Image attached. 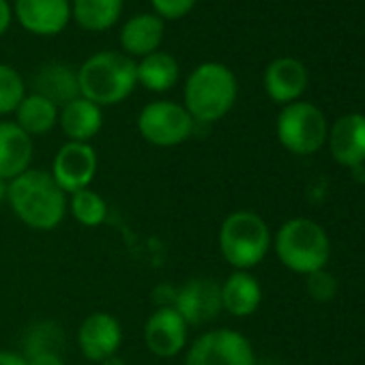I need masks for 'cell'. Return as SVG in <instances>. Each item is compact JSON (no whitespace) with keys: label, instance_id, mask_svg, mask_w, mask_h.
Returning a JSON list of instances; mask_svg holds the SVG:
<instances>
[{"label":"cell","instance_id":"cell-7","mask_svg":"<svg viewBox=\"0 0 365 365\" xmlns=\"http://www.w3.org/2000/svg\"><path fill=\"white\" fill-rule=\"evenodd\" d=\"M194 118L182 103L168 99L150 101L138 114L140 135L157 148H172L187 142L194 133Z\"/></svg>","mask_w":365,"mask_h":365},{"label":"cell","instance_id":"cell-34","mask_svg":"<svg viewBox=\"0 0 365 365\" xmlns=\"http://www.w3.org/2000/svg\"><path fill=\"white\" fill-rule=\"evenodd\" d=\"M273 3H277V0H273Z\"/></svg>","mask_w":365,"mask_h":365},{"label":"cell","instance_id":"cell-14","mask_svg":"<svg viewBox=\"0 0 365 365\" xmlns=\"http://www.w3.org/2000/svg\"><path fill=\"white\" fill-rule=\"evenodd\" d=\"M331 157L344 168L365 165V114L339 116L327 135Z\"/></svg>","mask_w":365,"mask_h":365},{"label":"cell","instance_id":"cell-28","mask_svg":"<svg viewBox=\"0 0 365 365\" xmlns=\"http://www.w3.org/2000/svg\"><path fill=\"white\" fill-rule=\"evenodd\" d=\"M198 0H150L155 16L161 20H180L196 7Z\"/></svg>","mask_w":365,"mask_h":365},{"label":"cell","instance_id":"cell-25","mask_svg":"<svg viewBox=\"0 0 365 365\" xmlns=\"http://www.w3.org/2000/svg\"><path fill=\"white\" fill-rule=\"evenodd\" d=\"M63 344H65V333L61 329V324L56 322H37L35 327L29 329L26 337H24V356H33L39 352H63Z\"/></svg>","mask_w":365,"mask_h":365},{"label":"cell","instance_id":"cell-11","mask_svg":"<svg viewBox=\"0 0 365 365\" xmlns=\"http://www.w3.org/2000/svg\"><path fill=\"white\" fill-rule=\"evenodd\" d=\"M174 309L185 318L190 327H202L215 320L222 309V288L220 282L211 277H194L176 288Z\"/></svg>","mask_w":365,"mask_h":365},{"label":"cell","instance_id":"cell-2","mask_svg":"<svg viewBox=\"0 0 365 365\" xmlns=\"http://www.w3.org/2000/svg\"><path fill=\"white\" fill-rule=\"evenodd\" d=\"M239 82L232 69L222 63H202L182 86V108L194 123L211 125L222 120L237 103Z\"/></svg>","mask_w":365,"mask_h":365},{"label":"cell","instance_id":"cell-26","mask_svg":"<svg viewBox=\"0 0 365 365\" xmlns=\"http://www.w3.org/2000/svg\"><path fill=\"white\" fill-rule=\"evenodd\" d=\"M26 97L24 78L9 65L0 63V116L14 114Z\"/></svg>","mask_w":365,"mask_h":365},{"label":"cell","instance_id":"cell-6","mask_svg":"<svg viewBox=\"0 0 365 365\" xmlns=\"http://www.w3.org/2000/svg\"><path fill=\"white\" fill-rule=\"evenodd\" d=\"M279 144L292 155H314L318 153L329 135V125L320 108L309 101H294L282 108L275 123Z\"/></svg>","mask_w":365,"mask_h":365},{"label":"cell","instance_id":"cell-21","mask_svg":"<svg viewBox=\"0 0 365 365\" xmlns=\"http://www.w3.org/2000/svg\"><path fill=\"white\" fill-rule=\"evenodd\" d=\"M135 71L138 84L150 93H168L170 88L176 86L180 76L176 58L161 50L140 58V63H135Z\"/></svg>","mask_w":365,"mask_h":365},{"label":"cell","instance_id":"cell-19","mask_svg":"<svg viewBox=\"0 0 365 365\" xmlns=\"http://www.w3.org/2000/svg\"><path fill=\"white\" fill-rule=\"evenodd\" d=\"M163 41V20L155 14H140L127 20L120 29V46L127 56H148Z\"/></svg>","mask_w":365,"mask_h":365},{"label":"cell","instance_id":"cell-8","mask_svg":"<svg viewBox=\"0 0 365 365\" xmlns=\"http://www.w3.org/2000/svg\"><path fill=\"white\" fill-rule=\"evenodd\" d=\"M182 365H256V352L243 333L211 329L187 346Z\"/></svg>","mask_w":365,"mask_h":365},{"label":"cell","instance_id":"cell-24","mask_svg":"<svg viewBox=\"0 0 365 365\" xmlns=\"http://www.w3.org/2000/svg\"><path fill=\"white\" fill-rule=\"evenodd\" d=\"M69 213L84 228H99L108 217V202L95 190H82L69 196Z\"/></svg>","mask_w":365,"mask_h":365},{"label":"cell","instance_id":"cell-17","mask_svg":"<svg viewBox=\"0 0 365 365\" xmlns=\"http://www.w3.org/2000/svg\"><path fill=\"white\" fill-rule=\"evenodd\" d=\"M222 309L235 318L256 314L262 303V286L250 271H232L222 284Z\"/></svg>","mask_w":365,"mask_h":365},{"label":"cell","instance_id":"cell-29","mask_svg":"<svg viewBox=\"0 0 365 365\" xmlns=\"http://www.w3.org/2000/svg\"><path fill=\"white\" fill-rule=\"evenodd\" d=\"M29 365H65V359L61 352H39L33 356H26Z\"/></svg>","mask_w":365,"mask_h":365},{"label":"cell","instance_id":"cell-33","mask_svg":"<svg viewBox=\"0 0 365 365\" xmlns=\"http://www.w3.org/2000/svg\"><path fill=\"white\" fill-rule=\"evenodd\" d=\"M7 190H9V182L0 178V205L7 202Z\"/></svg>","mask_w":365,"mask_h":365},{"label":"cell","instance_id":"cell-18","mask_svg":"<svg viewBox=\"0 0 365 365\" xmlns=\"http://www.w3.org/2000/svg\"><path fill=\"white\" fill-rule=\"evenodd\" d=\"M58 125L69 142H91L103 127V112L97 103L78 97L58 110Z\"/></svg>","mask_w":365,"mask_h":365},{"label":"cell","instance_id":"cell-31","mask_svg":"<svg viewBox=\"0 0 365 365\" xmlns=\"http://www.w3.org/2000/svg\"><path fill=\"white\" fill-rule=\"evenodd\" d=\"M0 365H29L26 356L14 350H0Z\"/></svg>","mask_w":365,"mask_h":365},{"label":"cell","instance_id":"cell-15","mask_svg":"<svg viewBox=\"0 0 365 365\" xmlns=\"http://www.w3.org/2000/svg\"><path fill=\"white\" fill-rule=\"evenodd\" d=\"M309 82V73L305 65L299 58L282 56L269 63L264 71V91L267 95L282 106L299 101V97L305 93Z\"/></svg>","mask_w":365,"mask_h":365},{"label":"cell","instance_id":"cell-20","mask_svg":"<svg viewBox=\"0 0 365 365\" xmlns=\"http://www.w3.org/2000/svg\"><path fill=\"white\" fill-rule=\"evenodd\" d=\"M35 93L50 99L58 110L80 97L78 71L65 63H48L35 73Z\"/></svg>","mask_w":365,"mask_h":365},{"label":"cell","instance_id":"cell-12","mask_svg":"<svg viewBox=\"0 0 365 365\" xmlns=\"http://www.w3.org/2000/svg\"><path fill=\"white\" fill-rule=\"evenodd\" d=\"M123 346V324L108 312L88 314L78 327V348L84 359L101 363L118 354Z\"/></svg>","mask_w":365,"mask_h":365},{"label":"cell","instance_id":"cell-16","mask_svg":"<svg viewBox=\"0 0 365 365\" xmlns=\"http://www.w3.org/2000/svg\"><path fill=\"white\" fill-rule=\"evenodd\" d=\"M35 140L16 120H0V178L14 180L31 170Z\"/></svg>","mask_w":365,"mask_h":365},{"label":"cell","instance_id":"cell-32","mask_svg":"<svg viewBox=\"0 0 365 365\" xmlns=\"http://www.w3.org/2000/svg\"><path fill=\"white\" fill-rule=\"evenodd\" d=\"M99 365H127V363H125V359H123V356H118V354H114V356H110V359H106V361H101Z\"/></svg>","mask_w":365,"mask_h":365},{"label":"cell","instance_id":"cell-1","mask_svg":"<svg viewBox=\"0 0 365 365\" xmlns=\"http://www.w3.org/2000/svg\"><path fill=\"white\" fill-rule=\"evenodd\" d=\"M7 205L14 215L37 232L56 230L69 213V196L58 187L50 170L31 168L9 180Z\"/></svg>","mask_w":365,"mask_h":365},{"label":"cell","instance_id":"cell-5","mask_svg":"<svg viewBox=\"0 0 365 365\" xmlns=\"http://www.w3.org/2000/svg\"><path fill=\"white\" fill-rule=\"evenodd\" d=\"M279 262L299 275H309L327 267L331 243L324 228L307 217H294L279 226L273 239Z\"/></svg>","mask_w":365,"mask_h":365},{"label":"cell","instance_id":"cell-4","mask_svg":"<svg viewBox=\"0 0 365 365\" xmlns=\"http://www.w3.org/2000/svg\"><path fill=\"white\" fill-rule=\"evenodd\" d=\"M273 245L269 224L254 211H232L220 226L217 247L235 271L258 267Z\"/></svg>","mask_w":365,"mask_h":365},{"label":"cell","instance_id":"cell-27","mask_svg":"<svg viewBox=\"0 0 365 365\" xmlns=\"http://www.w3.org/2000/svg\"><path fill=\"white\" fill-rule=\"evenodd\" d=\"M305 288L307 294L318 301V303H329L335 294H337V279L333 277V273H329L327 269L314 271L309 275H305Z\"/></svg>","mask_w":365,"mask_h":365},{"label":"cell","instance_id":"cell-13","mask_svg":"<svg viewBox=\"0 0 365 365\" xmlns=\"http://www.w3.org/2000/svg\"><path fill=\"white\" fill-rule=\"evenodd\" d=\"M14 11L20 26L39 37L63 33L71 20L69 0H16Z\"/></svg>","mask_w":365,"mask_h":365},{"label":"cell","instance_id":"cell-30","mask_svg":"<svg viewBox=\"0 0 365 365\" xmlns=\"http://www.w3.org/2000/svg\"><path fill=\"white\" fill-rule=\"evenodd\" d=\"M11 18H14V11H11V5L7 0H0V35H5L11 26Z\"/></svg>","mask_w":365,"mask_h":365},{"label":"cell","instance_id":"cell-23","mask_svg":"<svg viewBox=\"0 0 365 365\" xmlns=\"http://www.w3.org/2000/svg\"><path fill=\"white\" fill-rule=\"evenodd\" d=\"M123 14V0H73L71 16L84 31L103 33L112 29Z\"/></svg>","mask_w":365,"mask_h":365},{"label":"cell","instance_id":"cell-3","mask_svg":"<svg viewBox=\"0 0 365 365\" xmlns=\"http://www.w3.org/2000/svg\"><path fill=\"white\" fill-rule=\"evenodd\" d=\"M80 97L103 106L125 101L138 86L135 61L123 52H99L78 69Z\"/></svg>","mask_w":365,"mask_h":365},{"label":"cell","instance_id":"cell-22","mask_svg":"<svg viewBox=\"0 0 365 365\" xmlns=\"http://www.w3.org/2000/svg\"><path fill=\"white\" fill-rule=\"evenodd\" d=\"M14 114H16L18 127L26 131L31 138L46 135L58 125V106H54L50 99L37 93L26 95Z\"/></svg>","mask_w":365,"mask_h":365},{"label":"cell","instance_id":"cell-10","mask_svg":"<svg viewBox=\"0 0 365 365\" xmlns=\"http://www.w3.org/2000/svg\"><path fill=\"white\" fill-rule=\"evenodd\" d=\"M144 344L150 354L172 359L187 350L190 324L174 307H155L144 322Z\"/></svg>","mask_w":365,"mask_h":365},{"label":"cell","instance_id":"cell-9","mask_svg":"<svg viewBox=\"0 0 365 365\" xmlns=\"http://www.w3.org/2000/svg\"><path fill=\"white\" fill-rule=\"evenodd\" d=\"M99 157L91 142H65L54 161L50 174L58 182V187L71 196L76 192L88 190L97 176Z\"/></svg>","mask_w":365,"mask_h":365}]
</instances>
